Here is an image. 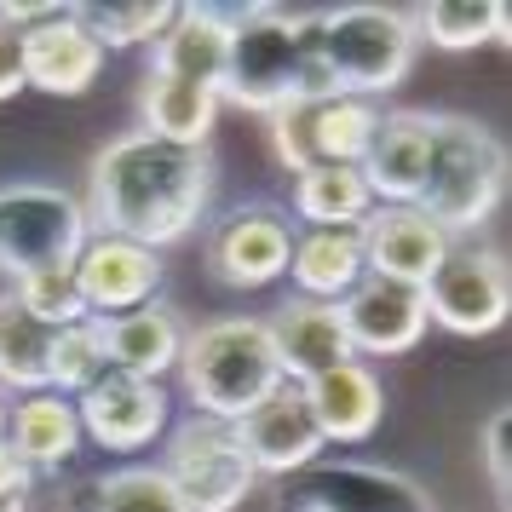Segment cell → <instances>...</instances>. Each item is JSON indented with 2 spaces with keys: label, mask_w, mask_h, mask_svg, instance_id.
<instances>
[{
  "label": "cell",
  "mask_w": 512,
  "mask_h": 512,
  "mask_svg": "<svg viewBox=\"0 0 512 512\" xmlns=\"http://www.w3.org/2000/svg\"><path fill=\"white\" fill-rule=\"evenodd\" d=\"M357 236H363V277L409 282V288H426V277L449 254V236L415 208H369Z\"/></svg>",
  "instance_id": "2e32d148"
},
{
  "label": "cell",
  "mask_w": 512,
  "mask_h": 512,
  "mask_svg": "<svg viewBox=\"0 0 512 512\" xmlns=\"http://www.w3.org/2000/svg\"><path fill=\"white\" fill-rule=\"evenodd\" d=\"M213 196L208 150L150 139V133H121L93 156L87 173V231L139 242L162 254L167 242H185Z\"/></svg>",
  "instance_id": "6da1fadb"
},
{
  "label": "cell",
  "mask_w": 512,
  "mask_h": 512,
  "mask_svg": "<svg viewBox=\"0 0 512 512\" xmlns=\"http://www.w3.org/2000/svg\"><path fill=\"white\" fill-rule=\"evenodd\" d=\"M29 495H0V512H24Z\"/></svg>",
  "instance_id": "d590c367"
},
{
  "label": "cell",
  "mask_w": 512,
  "mask_h": 512,
  "mask_svg": "<svg viewBox=\"0 0 512 512\" xmlns=\"http://www.w3.org/2000/svg\"><path fill=\"white\" fill-rule=\"evenodd\" d=\"M415 24L397 6H340L317 12V58H323L328 93L374 104L380 93L403 87L415 64Z\"/></svg>",
  "instance_id": "5b68a950"
},
{
  "label": "cell",
  "mask_w": 512,
  "mask_h": 512,
  "mask_svg": "<svg viewBox=\"0 0 512 512\" xmlns=\"http://www.w3.org/2000/svg\"><path fill=\"white\" fill-rule=\"evenodd\" d=\"M507 432H512V415L495 409V415L484 420V466H489V478H495L501 495L512 489V443H507Z\"/></svg>",
  "instance_id": "d6a6232c"
},
{
  "label": "cell",
  "mask_w": 512,
  "mask_h": 512,
  "mask_svg": "<svg viewBox=\"0 0 512 512\" xmlns=\"http://www.w3.org/2000/svg\"><path fill=\"white\" fill-rule=\"evenodd\" d=\"M426 156H432V116L426 110L380 116L369 156H363V185H369L374 208H409L420 190V173H426Z\"/></svg>",
  "instance_id": "d6986e66"
},
{
  "label": "cell",
  "mask_w": 512,
  "mask_h": 512,
  "mask_svg": "<svg viewBox=\"0 0 512 512\" xmlns=\"http://www.w3.org/2000/svg\"><path fill=\"white\" fill-rule=\"evenodd\" d=\"M507 196V144L472 116H432V156L409 208L426 213L449 242L495 219Z\"/></svg>",
  "instance_id": "3957f363"
},
{
  "label": "cell",
  "mask_w": 512,
  "mask_h": 512,
  "mask_svg": "<svg viewBox=\"0 0 512 512\" xmlns=\"http://www.w3.org/2000/svg\"><path fill=\"white\" fill-rule=\"evenodd\" d=\"M236 438H242L259 478H294L305 466H317V455H323V432L311 420L305 386H294V380H282L265 403H254L236 420Z\"/></svg>",
  "instance_id": "7c38bea8"
},
{
  "label": "cell",
  "mask_w": 512,
  "mask_h": 512,
  "mask_svg": "<svg viewBox=\"0 0 512 512\" xmlns=\"http://www.w3.org/2000/svg\"><path fill=\"white\" fill-rule=\"evenodd\" d=\"M47 346L52 328L35 323L18 294H0V392H47Z\"/></svg>",
  "instance_id": "4316f807"
},
{
  "label": "cell",
  "mask_w": 512,
  "mask_h": 512,
  "mask_svg": "<svg viewBox=\"0 0 512 512\" xmlns=\"http://www.w3.org/2000/svg\"><path fill=\"white\" fill-rule=\"evenodd\" d=\"M6 449L29 466V472H58L64 461H75L81 449V420H75L70 397L35 392L18 409H6Z\"/></svg>",
  "instance_id": "603a6c76"
},
{
  "label": "cell",
  "mask_w": 512,
  "mask_h": 512,
  "mask_svg": "<svg viewBox=\"0 0 512 512\" xmlns=\"http://www.w3.org/2000/svg\"><path fill=\"white\" fill-rule=\"evenodd\" d=\"M179 380H185V397L196 403L202 420L236 426L254 403H265L282 386V363L265 317H219V323H202L196 334H185Z\"/></svg>",
  "instance_id": "277c9868"
},
{
  "label": "cell",
  "mask_w": 512,
  "mask_h": 512,
  "mask_svg": "<svg viewBox=\"0 0 512 512\" xmlns=\"http://www.w3.org/2000/svg\"><path fill=\"white\" fill-rule=\"evenodd\" d=\"M75 24L93 35L98 47H156V35L173 24L179 6L167 0H110V6H70Z\"/></svg>",
  "instance_id": "f546056e"
},
{
  "label": "cell",
  "mask_w": 512,
  "mask_h": 512,
  "mask_svg": "<svg viewBox=\"0 0 512 512\" xmlns=\"http://www.w3.org/2000/svg\"><path fill=\"white\" fill-rule=\"evenodd\" d=\"M323 93L328 75L317 58V12H282V6L231 12V58L219 81V104L271 121L288 104Z\"/></svg>",
  "instance_id": "7a4b0ae2"
},
{
  "label": "cell",
  "mask_w": 512,
  "mask_h": 512,
  "mask_svg": "<svg viewBox=\"0 0 512 512\" xmlns=\"http://www.w3.org/2000/svg\"><path fill=\"white\" fill-rule=\"evenodd\" d=\"M104 328V357L110 369L139 374V380H162L167 369H179V351H185V323L179 311L167 305H139V311H121V317H98Z\"/></svg>",
  "instance_id": "7402d4cb"
},
{
  "label": "cell",
  "mask_w": 512,
  "mask_h": 512,
  "mask_svg": "<svg viewBox=\"0 0 512 512\" xmlns=\"http://www.w3.org/2000/svg\"><path fill=\"white\" fill-rule=\"evenodd\" d=\"M0 443H6V403H0Z\"/></svg>",
  "instance_id": "8d00e7d4"
},
{
  "label": "cell",
  "mask_w": 512,
  "mask_h": 512,
  "mask_svg": "<svg viewBox=\"0 0 512 512\" xmlns=\"http://www.w3.org/2000/svg\"><path fill=\"white\" fill-rule=\"evenodd\" d=\"M420 300H426V323L449 328V334H461V340L495 334L512 311V277H507L501 248L449 242V254H443V265L426 277Z\"/></svg>",
  "instance_id": "ba28073f"
},
{
  "label": "cell",
  "mask_w": 512,
  "mask_h": 512,
  "mask_svg": "<svg viewBox=\"0 0 512 512\" xmlns=\"http://www.w3.org/2000/svg\"><path fill=\"white\" fill-rule=\"evenodd\" d=\"M288 254H294V225L277 208H231L208 236V259L219 282L231 288H265V282L288 277Z\"/></svg>",
  "instance_id": "4fadbf2b"
},
{
  "label": "cell",
  "mask_w": 512,
  "mask_h": 512,
  "mask_svg": "<svg viewBox=\"0 0 512 512\" xmlns=\"http://www.w3.org/2000/svg\"><path fill=\"white\" fill-rule=\"evenodd\" d=\"M380 127V110L363 104V98H300L277 116L265 121L271 133V150L288 173H305V167H363L369 156V139Z\"/></svg>",
  "instance_id": "52a82bcc"
},
{
  "label": "cell",
  "mask_w": 512,
  "mask_h": 512,
  "mask_svg": "<svg viewBox=\"0 0 512 512\" xmlns=\"http://www.w3.org/2000/svg\"><path fill=\"white\" fill-rule=\"evenodd\" d=\"M18 93H24V41H18V29L0 24V104Z\"/></svg>",
  "instance_id": "836d02e7"
},
{
  "label": "cell",
  "mask_w": 512,
  "mask_h": 512,
  "mask_svg": "<svg viewBox=\"0 0 512 512\" xmlns=\"http://www.w3.org/2000/svg\"><path fill=\"white\" fill-rule=\"evenodd\" d=\"M93 512H190V507H185V495L167 484L162 466H127V472L98 478Z\"/></svg>",
  "instance_id": "4dcf8cb0"
},
{
  "label": "cell",
  "mask_w": 512,
  "mask_h": 512,
  "mask_svg": "<svg viewBox=\"0 0 512 512\" xmlns=\"http://www.w3.org/2000/svg\"><path fill=\"white\" fill-rule=\"evenodd\" d=\"M340 328L351 340V357H397V351H415L426 334V300L409 282H386V277H363L346 300L334 305Z\"/></svg>",
  "instance_id": "5bb4252c"
},
{
  "label": "cell",
  "mask_w": 512,
  "mask_h": 512,
  "mask_svg": "<svg viewBox=\"0 0 512 512\" xmlns=\"http://www.w3.org/2000/svg\"><path fill=\"white\" fill-rule=\"evenodd\" d=\"M374 196L363 185V167H305L294 173V213L311 231H357L369 219Z\"/></svg>",
  "instance_id": "484cf974"
},
{
  "label": "cell",
  "mask_w": 512,
  "mask_h": 512,
  "mask_svg": "<svg viewBox=\"0 0 512 512\" xmlns=\"http://www.w3.org/2000/svg\"><path fill=\"white\" fill-rule=\"evenodd\" d=\"M139 110H144L139 133L185 144V150H202L213 121H219V93L213 87H190V81H167V75H144Z\"/></svg>",
  "instance_id": "d4e9b609"
},
{
  "label": "cell",
  "mask_w": 512,
  "mask_h": 512,
  "mask_svg": "<svg viewBox=\"0 0 512 512\" xmlns=\"http://www.w3.org/2000/svg\"><path fill=\"white\" fill-rule=\"evenodd\" d=\"M415 41H432L443 52H472L484 41H501L507 47V6H478V0H432L420 6L415 18Z\"/></svg>",
  "instance_id": "83f0119b"
},
{
  "label": "cell",
  "mask_w": 512,
  "mask_h": 512,
  "mask_svg": "<svg viewBox=\"0 0 512 512\" xmlns=\"http://www.w3.org/2000/svg\"><path fill=\"white\" fill-rule=\"evenodd\" d=\"M305 403H311V420H317L323 443H363L386 415V386L369 363L351 357L340 369L305 380Z\"/></svg>",
  "instance_id": "44dd1931"
},
{
  "label": "cell",
  "mask_w": 512,
  "mask_h": 512,
  "mask_svg": "<svg viewBox=\"0 0 512 512\" xmlns=\"http://www.w3.org/2000/svg\"><path fill=\"white\" fill-rule=\"evenodd\" d=\"M288 277L300 300H323L340 305L363 282V236L357 231H305L294 236V254H288Z\"/></svg>",
  "instance_id": "cb8c5ba5"
},
{
  "label": "cell",
  "mask_w": 512,
  "mask_h": 512,
  "mask_svg": "<svg viewBox=\"0 0 512 512\" xmlns=\"http://www.w3.org/2000/svg\"><path fill=\"white\" fill-rule=\"evenodd\" d=\"M87 208L70 190L52 185H6L0 190V271L18 282L47 265H75L87 248Z\"/></svg>",
  "instance_id": "8992f818"
},
{
  "label": "cell",
  "mask_w": 512,
  "mask_h": 512,
  "mask_svg": "<svg viewBox=\"0 0 512 512\" xmlns=\"http://www.w3.org/2000/svg\"><path fill=\"white\" fill-rule=\"evenodd\" d=\"M70 271H75L87 317L139 311L162 288V259L150 254V248H139V242H121V236H87V248L75 254Z\"/></svg>",
  "instance_id": "9a60e30c"
},
{
  "label": "cell",
  "mask_w": 512,
  "mask_h": 512,
  "mask_svg": "<svg viewBox=\"0 0 512 512\" xmlns=\"http://www.w3.org/2000/svg\"><path fill=\"white\" fill-rule=\"evenodd\" d=\"M18 305L41 328H70V323H87V305H81V288H75V271L70 265H47V271H29L18 277Z\"/></svg>",
  "instance_id": "1f68e13d"
},
{
  "label": "cell",
  "mask_w": 512,
  "mask_h": 512,
  "mask_svg": "<svg viewBox=\"0 0 512 512\" xmlns=\"http://www.w3.org/2000/svg\"><path fill=\"white\" fill-rule=\"evenodd\" d=\"M18 41H24V87H41L52 98L87 93L98 81V70H104V47L75 24L70 6H58L47 24L24 29Z\"/></svg>",
  "instance_id": "ac0fdd59"
},
{
  "label": "cell",
  "mask_w": 512,
  "mask_h": 512,
  "mask_svg": "<svg viewBox=\"0 0 512 512\" xmlns=\"http://www.w3.org/2000/svg\"><path fill=\"white\" fill-rule=\"evenodd\" d=\"M104 374H110V357H104V328H98V317L52 328V346H47V392L52 397H70L75 403Z\"/></svg>",
  "instance_id": "f1b7e54d"
},
{
  "label": "cell",
  "mask_w": 512,
  "mask_h": 512,
  "mask_svg": "<svg viewBox=\"0 0 512 512\" xmlns=\"http://www.w3.org/2000/svg\"><path fill=\"white\" fill-rule=\"evenodd\" d=\"M265 328H271V346H277L282 380H294V386L351 363V340H346V328H340V311L323 305V300L288 294V300L265 317Z\"/></svg>",
  "instance_id": "e0dca14e"
},
{
  "label": "cell",
  "mask_w": 512,
  "mask_h": 512,
  "mask_svg": "<svg viewBox=\"0 0 512 512\" xmlns=\"http://www.w3.org/2000/svg\"><path fill=\"white\" fill-rule=\"evenodd\" d=\"M167 484L185 495L190 512H236L254 495L259 472L248 461V449L236 438V426L225 420H185L173 438H167Z\"/></svg>",
  "instance_id": "9c48e42d"
},
{
  "label": "cell",
  "mask_w": 512,
  "mask_h": 512,
  "mask_svg": "<svg viewBox=\"0 0 512 512\" xmlns=\"http://www.w3.org/2000/svg\"><path fill=\"white\" fill-rule=\"evenodd\" d=\"M29 484H35V472H29L6 443H0V495H29Z\"/></svg>",
  "instance_id": "e575fe53"
},
{
  "label": "cell",
  "mask_w": 512,
  "mask_h": 512,
  "mask_svg": "<svg viewBox=\"0 0 512 512\" xmlns=\"http://www.w3.org/2000/svg\"><path fill=\"white\" fill-rule=\"evenodd\" d=\"M75 420H81V438H93L98 449L133 455V449H150L167 432V392L162 380L110 369L75 397Z\"/></svg>",
  "instance_id": "8fae6325"
},
{
  "label": "cell",
  "mask_w": 512,
  "mask_h": 512,
  "mask_svg": "<svg viewBox=\"0 0 512 512\" xmlns=\"http://www.w3.org/2000/svg\"><path fill=\"white\" fill-rule=\"evenodd\" d=\"M225 58H231V12H219V6H179L173 24L156 35L150 75L190 81V87H213L219 93Z\"/></svg>",
  "instance_id": "ffe728a7"
},
{
  "label": "cell",
  "mask_w": 512,
  "mask_h": 512,
  "mask_svg": "<svg viewBox=\"0 0 512 512\" xmlns=\"http://www.w3.org/2000/svg\"><path fill=\"white\" fill-rule=\"evenodd\" d=\"M277 512H438V501L386 466L340 461V466H305L300 484L277 495Z\"/></svg>",
  "instance_id": "30bf717a"
}]
</instances>
